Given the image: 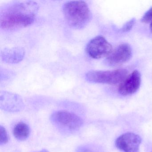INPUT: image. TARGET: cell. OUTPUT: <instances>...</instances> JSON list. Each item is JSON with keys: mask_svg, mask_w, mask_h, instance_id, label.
Here are the masks:
<instances>
[{"mask_svg": "<svg viewBox=\"0 0 152 152\" xmlns=\"http://www.w3.org/2000/svg\"><path fill=\"white\" fill-rule=\"evenodd\" d=\"M38 10L37 3L30 1L8 4L1 12V27L6 31H15L27 27L34 22Z\"/></svg>", "mask_w": 152, "mask_h": 152, "instance_id": "1", "label": "cell"}, {"mask_svg": "<svg viewBox=\"0 0 152 152\" xmlns=\"http://www.w3.org/2000/svg\"><path fill=\"white\" fill-rule=\"evenodd\" d=\"M63 10L66 22L74 29L84 28L91 19L90 10L82 1H67L64 4Z\"/></svg>", "mask_w": 152, "mask_h": 152, "instance_id": "2", "label": "cell"}, {"mask_svg": "<svg viewBox=\"0 0 152 152\" xmlns=\"http://www.w3.org/2000/svg\"><path fill=\"white\" fill-rule=\"evenodd\" d=\"M50 120L58 129L65 134H71L77 131L83 124L80 117L66 111L55 112L51 115Z\"/></svg>", "mask_w": 152, "mask_h": 152, "instance_id": "3", "label": "cell"}, {"mask_svg": "<svg viewBox=\"0 0 152 152\" xmlns=\"http://www.w3.org/2000/svg\"><path fill=\"white\" fill-rule=\"evenodd\" d=\"M128 74L124 69H118L113 71H91L86 75L87 80L95 83L115 85L122 82L126 78Z\"/></svg>", "mask_w": 152, "mask_h": 152, "instance_id": "4", "label": "cell"}, {"mask_svg": "<svg viewBox=\"0 0 152 152\" xmlns=\"http://www.w3.org/2000/svg\"><path fill=\"white\" fill-rule=\"evenodd\" d=\"M86 51L92 58L99 59L108 56L113 51V47L103 36H98L90 41Z\"/></svg>", "mask_w": 152, "mask_h": 152, "instance_id": "5", "label": "cell"}, {"mask_svg": "<svg viewBox=\"0 0 152 152\" xmlns=\"http://www.w3.org/2000/svg\"><path fill=\"white\" fill-rule=\"evenodd\" d=\"M132 53V49L129 44H121L107 57L106 64L110 66L121 65L130 59Z\"/></svg>", "mask_w": 152, "mask_h": 152, "instance_id": "6", "label": "cell"}, {"mask_svg": "<svg viewBox=\"0 0 152 152\" xmlns=\"http://www.w3.org/2000/svg\"><path fill=\"white\" fill-rule=\"evenodd\" d=\"M141 139L139 135L127 132L122 134L116 139V147L124 152H138Z\"/></svg>", "mask_w": 152, "mask_h": 152, "instance_id": "7", "label": "cell"}, {"mask_svg": "<svg viewBox=\"0 0 152 152\" xmlns=\"http://www.w3.org/2000/svg\"><path fill=\"white\" fill-rule=\"evenodd\" d=\"M141 84V75L137 70L133 71L121 83L118 92L124 96L132 95L137 91Z\"/></svg>", "mask_w": 152, "mask_h": 152, "instance_id": "8", "label": "cell"}, {"mask_svg": "<svg viewBox=\"0 0 152 152\" xmlns=\"http://www.w3.org/2000/svg\"><path fill=\"white\" fill-rule=\"evenodd\" d=\"M23 103L17 96L10 93L1 95V108L9 112H18L23 108Z\"/></svg>", "mask_w": 152, "mask_h": 152, "instance_id": "9", "label": "cell"}, {"mask_svg": "<svg viewBox=\"0 0 152 152\" xmlns=\"http://www.w3.org/2000/svg\"><path fill=\"white\" fill-rule=\"evenodd\" d=\"M24 50L22 48H7L1 52V58L4 62L9 64H16L21 62L24 57Z\"/></svg>", "mask_w": 152, "mask_h": 152, "instance_id": "10", "label": "cell"}, {"mask_svg": "<svg viewBox=\"0 0 152 152\" xmlns=\"http://www.w3.org/2000/svg\"><path fill=\"white\" fill-rule=\"evenodd\" d=\"M13 134L15 137L19 140H26L30 134V129L26 124L20 122L14 127Z\"/></svg>", "mask_w": 152, "mask_h": 152, "instance_id": "11", "label": "cell"}, {"mask_svg": "<svg viewBox=\"0 0 152 152\" xmlns=\"http://www.w3.org/2000/svg\"><path fill=\"white\" fill-rule=\"evenodd\" d=\"M0 132H1V137H0V145H5L7 143L9 140V136L7 130L5 127L1 125L0 126Z\"/></svg>", "mask_w": 152, "mask_h": 152, "instance_id": "12", "label": "cell"}, {"mask_svg": "<svg viewBox=\"0 0 152 152\" xmlns=\"http://www.w3.org/2000/svg\"><path fill=\"white\" fill-rule=\"evenodd\" d=\"M135 23H136V19L135 18H132L131 20L128 21L124 25L121 29V31L122 32H127L129 31L134 26Z\"/></svg>", "mask_w": 152, "mask_h": 152, "instance_id": "13", "label": "cell"}, {"mask_svg": "<svg viewBox=\"0 0 152 152\" xmlns=\"http://www.w3.org/2000/svg\"><path fill=\"white\" fill-rule=\"evenodd\" d=\"M152 21V7L147 11L142 17L141 22L142 23H148Z\"/></svg>", "mask_w": 152, "mask_h": 152, "instance_id": "14", "label": "cell"}, {"mask_svg": "<svg viewBox=\"0 0 152 152\" xmlns=\"http://www.w3.org/2000/svg\"><path fill=\"white\" fill-rule=\"evenodd\" d=\"M76 152H95V151L90 146L83 145L77 148Z\"/></svg>", "mask_w": 152, "mask_h": 152, "instance_id": "15", "label": "cell"}, {"mask_svg": "<svg viewBox=\"0 0 152 152\" xmlns=\"http://www.w3.org/2000/svg\"><path fill=\"white\" fill-rule=\"evenodd\" d=\"M39 152H50L48 150H46V149H43V150H42V151H40Z\"/></svg>", "mask_w": 152, "mask_h": 152, "instance_id": "16", "label": "cell"}, {"mask_svg": "<svg viewBox=\"0 0 152 152\" xmlns=\"http://www.w3.org/2000/svg\"><path fill=\"white\" fill-rule=\"evenodd\" d=\"M150 31H151V33L152 34V23H151V24H150Z\"/></svg>", "mask_w": 152, "mask_h": 152, "instance_id": "17", "label": "cell"}]
</instances>
